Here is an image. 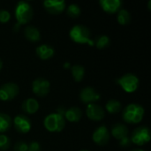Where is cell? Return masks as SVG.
<instances>
[{
  "label": "cell",
  "instance_id": "obj_1",
  "mask_svg": "<svg viewBox=\"0 0 151 151\" xmlns=\"http://www.w3.org/2000/svg\"><path fill=\"white\" fill-rule=\"evenodd\" d=\"M65 109L63 107L58 109V112L49 114L43 121L45 128L50 132H60L64 129L65 125Z\"/></svg>",
  "mask_w": 151,
  "mask_h": 151
},
{
  "label": "cell",
  "instance_id": "obj_2",
  "mask_svg": "<svg viewBox=\"0 0 151 151\" xmlns=\"http://www.w3.org/2000/svg\"><path fill=\"white\" fill-rule=\"evenodd\" d=\"M70 37L76 43L81 44H88L90 46H94V41L90 38V31L89 29L82 25H76L72 27L70 30Z\"/></svg>",
  "mask_w": 151,
  "mask_h": 151
},
{
  "label": "cell",
  "instance_id": "obj_3",
  "mask_svg": "<svg viewBox=\"0 0 151 151\" xmlns=\"http://www.w3.org/2000/svg\"><path fill=\"white\" fill-rule=\"evenodd\" d=\"M144 109L142 105L137 104H128L123 111V119L127 123L137 124L140 123L144 116Z\"/></svg>",
  "mask_w": 151,
  "mask_h": 151
},
{
  "label": "cell",
  "instance_id": "obj_4",
  "mask_svg": "<svg viewBox=\"0 0 151 151\" xmlns=\"http://www.w3.org/2000/svg\"><path fill=\"white\" fill-rule=\"evenodd\" d=\"M33 17V9L29 3L26 1H19L15 8V18L17 19L18 25L15 28L19 27L20 25L28 23Z\"/></svg>",
  "mask_w": 151,
  "mask_h": 151
},
{
  "label": "cell",
  "instance_id": "obj_5",
  "mask_svg": "<svg viewBox=\"0 0 151 151\" xmlns=\"http://www.w3.org/2000/svg\"><path fill=\"white\" fill-rule=\"evenodd\" d=\"M117 82L127 93H134L139 86L138 77L132 73H127L123 75L117 80Z\"/></svg>",
  "mask_w": 151,
  "mask_h": 151
},
{
  "label": "cell",
  "instance_id": "obj_6",
  "mask_svg": "<svg viewBox=\"0 0 151 151\" xmlns=\"http://www.w3.org/2000/svg\"><path fill=\"white\" fill-rule=\"evenodd\" d=\"M131 142L136 145L142 146L150 140V132L147 127H140L136 128L131 136Z\"/></svg>",
  "mask_w": 151,
  "mask_h": 151
},
{
  "label": "cell",
  "instance_id": "obj_7",
  "mask_svg": "<svg viewBox=\"0 0 151 151\" xmlns=\"http://www.w3.org/2000/svg\"><path fill=\"white\" fill-rule=\"evenodd\" d=\"M50 84L49 81L44 78H36L32 83V89L35 96L39 97H43L47 96L50 92Z\"/></svg>",
  "mask_w": 151,
  "mask_h": 151
},
{
  "label": "cell",
  "instance_id": "obj_8",
  "mask_svg": "<svg viewBox=\"0 0 151 151\" xmlns=\"http://www.w3.org/2000/svg\"><path fill=\"white\" fill-rule=\"evenodd\" d=\"M19 94V87L17 84L8 82L0 87V100L10 101L12 100Z\"/></svg>",
  "mask_w": 151,
  "mask_h": 151
},
{
  "label": "cell",
  "instance_id": "obj_9",
  "mask_svg": "<svg viewBox=\"0 0 151 151\" xmlns=\"http://www.w3.org/2000/svg\"><path fill=\"white\" fill-rule=\"evenodd\" d=\"M15 129L20 134H27L30 131L32 124L30 119L25 115H18L13 119Z\"/></svg>",
  "mask_w": 151,
  "mask_h": 151
},
{
  "label": "cell",
  "instance_id": "obj_10",
  "mask_svg": "<svg viewBox=\"0 0 151 151\" xmlns=\"http://www.w3.org/2000/svg\"><path fill=\"white\" fill-rule=\"evenodd\" d=\"M86 114L88 118L91 120L100 121L104 118V110L98 104H89L86 110Z\"/></svg>",
  "mask_w": 151,
  "mask_h": 151
},
{
  "label": "cell",
  "instance_id": "obj_11",
  "mask_svg": "<svg viewBox=\"0 0 151 151\" xmlns=\"http://www.w3.org/2000/svg\"><path fill=\"white\" fill-rule=\"evenodd\" d=\"M92 139H93L94 142L98 145H105L106 143H108V142L110 140L109 130L107 129V127L105 126L99 127L93 133Z\"/></svg>",
  "mask_w": 151,
  "mask_h": 151
},
{
  "label": "cell",
  "instance_id": "obj_12",
  "mask_svg": "<svg viewBox=\"0 0 151 151\" xmlns=\"http://www.w3.org/2000/svg\"><path fill=\"white\" fill-rule=\"evenodd\" d=\"M44 8L51 14H59L65 9L64 0H46L43 2Z\"/></svg>",
  "mask_w": 151,
  "mask_h": 151
},
{
  "label": "cell",
  "instance_id": "obj_13",
  "mask_svg": "<svg viewBox=\"0 0 151 151\" xmlns=\"http://www.w3.org/2000/svg\"><path fill=\"white\" fill-rule=\"evenodd\" d=\"M80 98L85 104H95L100 99V95L92 88H85L81 90Z\"/></svg>",
  "mask_w": 151,
  "mask_h": 151
},
{
  "label": "cell",
  "instance_id": "obj_14",
  "mask_svg": "<svg viewBox=\"0 0 151 151\" xmlns=\"http://www.w3.org/2000/svg\"><path fill=\"white\" fill-rule=\"evenodd\" d=\"M100 4L104 12L112 14L120 9L122 2L120 0H101Z\"/></svg>",
  "mask_w": 151,
  "mask_h": 151
},
{
  "label": "cell",
  "instance_id": "obj_15",
  "mask_svg": "<svg viewBox=\"0 0 151 151\" xmlns=\"http://www.w3.org/2000/svg\"><path fill=\"white\" fill-rule=\"evenodd\" d=\"M37 56L43 60L50 59L54 55V49L48 44H42L36 48Z\"/></svg>",
  "mask_w": 151,
  "mask_h": 151
},
{
  "label": "cell",
  "instance_id": "obj_16",
  "mask_svg": "<svg viewBox=\"0 0 151 151\" xmlns=\"http://www.w3.org/2000/svg\"><path fill=\"white\" fill-rule=\"evenodd\" d=\"M22 110L27 114H34L39 110V103L35 98H27L22 103Z\"/></svg>",
  "mask_w": 151,
  "mask_h": 151
},
{
  "label": "cell",
  "instance_id": "obj_17",
  "mask_svg": "<svg viewBox=\"0 0 151 151\" xmlns=\"http://www.w3.org/2000/svg\"><path fill=\"white\" fill-rule=\"evenodd\" d=\"M64 117L69 122H78L82 117V111L77 107H72L65 111Z\"/></svg>",
  "mask_w": 151,
  "mask_h": 151
},
{
  "label": "cell",
  "instance_id": "obj_18",
  "mask_svg": "<svg viewBox=\"0 0 151 151\" xmlns=\"http://www.w3.org/2000/svg\"><path fill=\"white\" fill-rule=\"evenodd\" d=\"M111 134L114 138L118 140H122L125 137H127L128 135V129L127 127L123 124H116L112 127L111 129Z\"/></svg>",
  "mask_w": 151,
  "mask_h": 151
},
{
  "label": "cell",
  "instance_id": "obj_19",
  "mask_svg": "<svg viewBox=\"0 0 151 151\" xmlns=\"http://www.w3.org/2000/svg\"><path fill=\"white\" fill-rule=\"evenodd\" d=\"M24 34H25V36L27 37V39L29 40L30 42H35L40 41V38H41L40 32H39V30H38L35 27H34V26L27 27L25 28Z\"/></svg>",
  "mask_w": 151,
  "mask_h": 151
},
{
  "label": "cell",
  "instance_id": "obj_20",
  "mask_svg": "<svg viewBox=\"0 0 151 151\" xmlns=\"http://www.w3.org/2000/svg\"><path fill=\"white\" fill-rule=\"evenodd\" d=\"M71 72H72V75L75 81H81L84 78L85 75V69L83 66L79 65H75L71 67Z\"/></svg>",
  "mask_w": 151,
  "mask_h": 151
},
{
  "label": "cell",
  "instance_id": "obj_21",
  "mask_svg": "<svg viewBox=\"0 0 151 151\" xmlns=\"http://www.w3.org/2000/svg\"><path fill=\"white\" fill-rule=\"evenodd\" d=\"M105 109L106 111L111 113V114H115V113H118L121 110V104L117 101V100H109L107 103H106V105H105Z\"/></svg>",
  "mask_w": 151,
  "mask_h": 151
},
{
  "label": "cell",
  "instance_id": "obj_22",
  "mask_svg": "<svg viewBox=\"0 0 151 151\" xmlns=\"http://www.w3.org/2000/svg\"><path fill=\"white\" fill-rule=\"evenodd\" d=\"M12 125L11 118L5 113H0V133L8 131Z\"/></svg>",
  "mask_w": 151,
  "mask_h": 151
},
{
  "label": "cell",
  "instance_id": "obj_23",
  "mask_svg": "<svg viewBox=\"0 0 151 151\" xmlns=\"http://www.w3.org/2000/svg\"><path fill=\"white\" fill-rule=\"evenodd\" d=\"M118 21L121 25H127L131 22V14L128 11L122 9L119 12Z\"/></svg>",
  "mask_w": 151,
  "mask_h": 151
},
{
  "label": "cell",
  "instance_id": "obj_24",
  "mask_svg": "<svg viewBox=\"0 0 151 151\" xmlns=\"http://www.w3.org/2000/svg\"><path fill=\"white\" fill-rule=\"evenodd\" d=\"M94 44H96L97 49H104L110 44V38L104 35H100L96 39V41H94Z\"/></svg>",
  "mask_w": 151,
  "mask_h": 151
},
{
  "label": "cell",
  "instance_id": "obj_25",
  "mask_svg": "<svg viewBox=\"0 0 151 151\" xmlns=\"http://www.w3.org/2000/svg\"><path fill=\"white\" fill-rule=\"evenodd\" d=\"M67 14L72 18H77L81 14V8L78 4H72L67 7Z\"/></svg>",
  "mask_w": 151,
  "mask_h": 151
},
{
  "label": "cell",
  "instance_id": "obj_26",
  "mask_svg": "<svg viewBox=\"0 0 151 151\" xmlns=\"http://www.w3.org/2000/svg\"><path fill=\"white\" fill-rule=\"evenodd\" d=\"M11 146V141L5 134H0V150H7Z\"/></svg>",
  "mask_w": 151,
  "mask_h": 151
},
{
  "label": "cell",
  "instance_id": "obj_27",
  "mask_svg": "<svg viewBox=\"0 0 151 151\" xmlns=\"http://www.w3.org/2000/svg\"><path fill=\"white\" fill-rule=\"evenodd\" d=\"M11 19V14L6 10H0V23H6Z\"/></svg>",
  "mask_w": 151,
  "mask_h": 151
},
{
  "label": "cell",
  "instance_id": "obj_28",
  "mask_svg": "<svg viewBox=\"0 0 151 151\" xmlns=\"http://www.w3.org/2000/svg\"><path fill=\"white\" fill-rule=\"evenodd\" d=\"M14 151H27V143L23 141L18 142L14 146Z\"/></svg>",
  "mask_w": 151,
  "mask_h": 151
},
{
  "label": "cell",
  "instance_id": "obj_29",
  "mask_svg": "<svg viewBox=\"0 0 151 151\" xmlns=\"http://www.w3.org/2000/svg\"><path fill=\"white\" fill-rule=\"evenodd\" d=\"M41 147L37 142H32L27 144V151H40Z\"/></svg>",
  "mask_w": 151,
  "mask_h": 151
},
{
  "label": "cell",
  "instance_id": "obj_30",
  "mask_svg": "<svg viewBox=\"0 0 151 151\" xmlns=\"http://www.w3.org/2000/svg\"><path fill=\"white\" fill-rule=\"evenodd\" d=\"M131 143H132V142H131L130 138H128V136L123 138V139L120 140V142H119V144H120V146H122V147H128V146H130Z\"/></svg>",
  "mask_w": 151,
  "mask_h": 151
},
{
  "label": "cell",
  "instance_id": "obj_31",
  "mask_svg": "<svg viewBox=\"0 0 151 151\" xmlns=\"http://www.w3.org/2000/svg\"><path fill=\"white\" fill-rule=\"evenodd\" d=\"M70 66H71V65H70L69 63H65V64H64V67H65V68H70Z\"/></svg>",
  "mask_w": 151,
  "mask_h": 151
},
{
  "label": "cell",
  "instance_id": "obj_32",
  "mask_svg": "<svg viewBox=\"0 0 151 151\" xmlns=\"http://www.w3.org/2000/svg\"><path fill=\"white\" fill-rule=\"evenodd\" d=\"M2 68H3V62H2V60L0 59V71H1Z\"/></svg>",
  "mask_w": 151,
  "mask_h": 151
},
{
  "label": "cell",
  "instance_id": "obj_33",
  "mask_svg": "<svg viewBox=\"0 0 151 151\" xmlns=\"http://www.w3.org/2000/svg\"><path fill=\"white\" fill-rule=\"evenodd\" d=\"M132 151H144L143 150H140V149H136V150H133Z\"/></svg>",
  "mask_w": 151,
  "mask_h": 151
},
{
  "label": "cell",
  "instance_id": "obj_34",
  "mask_svg": "<svg viewBox=\"0 0 151 151\" xmlns=\"http://www.w3.org/2000/svg\"><path fill=\"white\" fill-rule=\"evenodd\" d=\"M150 4H151V1H149V9L150 10Z\"/></svg>",
  "mask_w": 151,
  "mask_h": 151
},
{
  "label": "cell",
  "instance_id": "obj_35",
  "mask_svg": "<svg viewBox=\"0 0 151 151\" xmlns=\"http://www.w3.org/2000/svg\"><path fill=\"white\" fill-rule=\"evenodd\" d=\"M81 151H88V150H81Z\"/></svg>",
  "mask_w": 151,
  "mask_h": 151
}]
</instances>
